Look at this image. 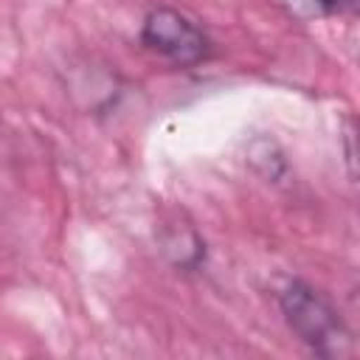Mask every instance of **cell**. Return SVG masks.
Instances as JSON below:
<instances>
[{"label":"cell","instance_id":"1","mask_svg":"<svg viewBox=\"0 0 360 360\" xmlns=\"http://www.w3.org/2000/svg\"><path fill=\"white\" fill-rule=\"evenodd\" d=\"M278 309L292 335L321 357H343L352 349L349 326L335 304L312 284L292 278L278 292Z\"/></svg>","mask_w":360,"mask_h":360},{"label":"cell","instance_id":"2","mask_svg":"<svg viewBox=\"0 0 360 360\" xmlns=\"http://www.w3.org/2000/svg\"><path fill=\"white\" fill-rule=\"evenodd\" d=\"M141 42L146 51L163 56L177 68H194L211 56V37L180 8L158 6L141 22Z\"/></svg>","mask_w":360,"mask_h":360},{"label":"cell","instance_id":"3","mask_svg":"<svg viewBox=\"0 0 360 360\" xmlns=\"http://www.w3.org/2000/svg\"><path fill=\"white\" fill-rule=\"evenodd\" d=\"M290 3H295V8L304 3L312 14H321V17L343 14V11H352L357 6V0H290Z\"/></svg>","mask_w":360,"mask_h":360}]
</instances>
